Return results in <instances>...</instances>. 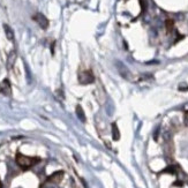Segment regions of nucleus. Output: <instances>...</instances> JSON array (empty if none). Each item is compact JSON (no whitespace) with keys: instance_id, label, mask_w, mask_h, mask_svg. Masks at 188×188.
<instances>
[{"instance_id":"f257e3e1","label":"nucleus","mask_w":188,"mask_h":188,"mask_svg":"<svg viewBox=\"0 0 188 188\" xmlns=\"http://www.w3.org/2000/svg\"><path fill=\"white\" fill-rule=\"evenodd\" d=\"M37 162H39L38 158H31V157H27L23 156L21 154H18L16 156V163L22 167V168H29L32 165H35Z\"/></svg>"},{"instance_id":"f03ea898","label":"nucleus","mask_w":188,"mask_h":188,"mask_svg":"<svg viewBox=\"0 0 188 188\" xmlns=\"http://www.w3.org/2000/svg\"><path fill=\"white\" fill-rule=\"evenodd\" d=\"M77 78L81 84H91L95 82V76L91 70H81L77 75Z\"/></svg>"},{"instance_id":"7ed1b4c3","label":"nucleus","mask_w":188,"mask_h":188,"mask_svg":"<svg viewBox=\"0 0 188 188\" xmlns=\"http://www.w3.org/2000/svg\"><path fill=\"white\" fill-rule=\"evenodd\" d=\"M32 19H34V20L39 24V27H41L42 29H47V27H49V20H47L43 14L37 13V14L34 15Z\"/></svg>"},{"instance_id":"20e7f679","label":"nucleus","mask_w":188,"mask_h":188,"mask_svg":"<svg viewBox=\"0 0 188 188\" xmlns=\"http://www.w3.org/2000/svg\"><path fill=\"white\" fill-rule=\"evenodd\" d=\"M0 91H1L5 96H9L12 93V88H11V83L7 78H5L1 84H0Z\"/></svg>"},{"instance_id":"39448f33","label":"nucleus","mask_w":188,"mask_h":188,"mask_svg":"<svg viewBox=\"0 0 188 188\" xmlns=\"http://www.w3.org/2000/svg\"><path fill=\"white\" fill-rule=\"evenodd\" d=\"M4 30H5V34H6L7 39L13 41V39H14V32H13L12 28H11L8 24H4Z\"/></svg>"},{"instance_id":"423d86ee","label":"nucleus","mask_w":188,"mask_h":188,"mask_svg":"<svg viewBox=\"0 0 188 188\" xmlns=\"http://www.w3.org/2000/svg\"><path fill=\"white\" fill-rule=\"evenodd\" d=\"M76 114H77V117H78V119L81 120V121H85V114H84V112H83V109L80 106V105H77L76 106Z\"/></svg>"},{"instance_id":"0eeeda50","label":"nucleus","mask_w":188,"mask_h":188,"mask_svg":"<svg viewBox=\"0 0 188 188\" xmlns=\"http://www.w3.org/2000/svg\"><path fill=\"white\" fill-rule=\"evenodd\" d=\"M112 134H113V140H119L120 134H119V131H118V127L116 124L112 125Z\"/></svg>"},{"instance_id":"6e6552de","label":"nucleus","mask_w":188,"mask_h":188,"mask_svg":"<svg viewBox=\"0 0 188 188\" xmlns=\"http://www.w3.org/2000/svg\"><path fill=\"white\" fill-rule=\"evenodd\" d=\"M173 26H174L173 20H166V21H165V27H166L167 31H171V30L173 29Z\"/></svg>"}]
</instances>
